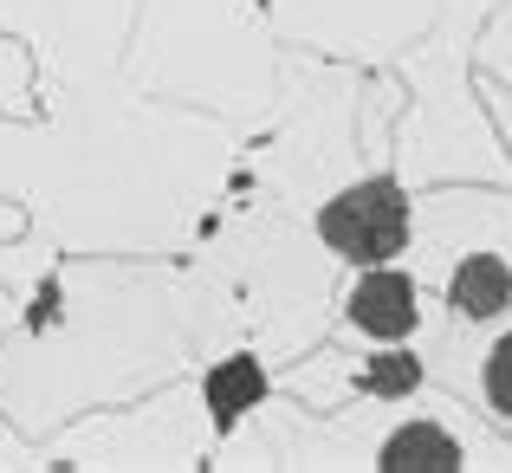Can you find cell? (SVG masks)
I'll use <instances>...</instances> for the list:
<instances>
[{
    "label": "cell",
    "mask_w": 512,
    "mask_h": 473,
    "mask_svg": "<svg viewBox=\"0 0 512 473\" xmlns=\"http://www.w3.org/2000/svg\"><path fill=\"white\" fill-rule=\"evenodd\" d=\"M318 240L344 253L350 266H383L409 247V195L396 175H370V182L344 188L338 201L318 208Z\"/></svg>",
    "instance_id": "1"
},
{
    "label": "cell",
    "mask_w": 512,
    "mask_h": 473,
    "mask_svg": "<svg viewBox=\"0 0 512 473\" xmlns=\"http://www.w3.org/2000/svg\"><path fill=\"white\" fill-rule=\"evenodd\" d=\"M350 324H357L363 337H376V344H402V337L415 331V279L389 273V266L363 273L357 286H350Z\"/></svg>",
    "instance_id": "2"
},
{
    "label": "cell",
    "mask_w": 512,
    "mask_h": 473,
    "mask_svg": "<svg viewBox=\"0 0 512 473\" xmlns=\"http://www.w3.org/2000/svg\"><path fill=\"white\" fill-rule=\"evenodd\" d=\"M448 305L461 318H500L512 305V266L500 253H467L448 279Z\"/></svg>",
    "instance_id": "3"
},
{
    "label": "cell",
    "mask_w": 512,
    "mask_h": 473,
    "mask_svg": "<svg viewBox=\"0 0 512 473\" xmlns=\"http://www.w3.org/2000/svg\"><path fill=\"white\" fill-rule=\"evenodd\" d=\"M208 415H214V428H234L240 415L253 409V402L266 396V370L253 357H227V363H214L208 370Z\"/></svg>",
    "instance_id": "4"
},
{
    "label": "cell",
    "mask_w": 512,
    "mask_h": 473,
    "mask_svg": "<svg viewBox=\"0 0 512 473\" xmlns=\"http://www.w3.org/2000/svg\"><path fill=\"white\" fill-rule=\"evenodd\" d=\"M389 473H402V467H435V473H448V467H461V448H454V435H441L435 422H409V428H396V435L383 441V454H376Z\"/></svg>",
    "instance_id": "5"
},
{
    "label": "cell",
    "mask_w": 512,
    "mask_h": 473,
    "mask_svg": "<svg viewBox=\"0 0 512 473\" xmlns=\"http://www.w3.org/2000/svg\"><path fill=\"white\" fill-rule=\"evenodd\" d=\"M415 383H422L415 350H383V357L363 363V389H370V396H409Z\"/></svg>",
    "instance_id": "6"
},
{
    "label": "cell",
    "mask_w": 512,
    "mask_h": 473,
    "mask_svg": "<svg viewBox=\"0 0 512 473\" xmlns=\"http://www.w3.org/2000/svg\"><path fill=\"white\" fill-rule=\"evenodd\" d=\"M487 402L500 415H512V331L493 344V357H487Z\"/></svg>",
    "instance_id": "7"
}]
</instances>
